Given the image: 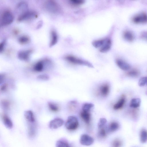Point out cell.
<instances>
[{"label":"cell","instance_id":"cell-23","mask_svg":"<svg viewBox=\"0 0 147 147\" xmlns=\"http://www.w3.org/2000/svg\"><path fill=\"white\" fill-rule=\"evenodd\" d=\"M56 146L57 147H69L70 146L66 140L62 139L57 142Z\"/></svg>","mask_w":147,"mask_h":147},{"label":"cell","instance_id":"cell-38","mask_svg":"<svg viewBox=\"0 0 147 147\" xmlns=\"http://www.w3.org/2000/svg\"><path fill=\"white\" fill-rule=\"evenodd\" d=\"M76 4H80L84 2V0H71Z\"/></svg>","mask_w":147,"mask_h":147},{"label":"cell","instance_id":"cell-19","mask_svg":"<svg viewBox=\"0 0 147 147\" xmlns=\"http://www.w3.org/2000/svg\"><path fill=\"white\" fill-rule=\"evenodd\" d=\"M24 117L30 123H34L35 121L33 113L31 110L25 111L24 113Z\"/></svg>","mask_w":147,"mask_h":147},{"label":"cell","instance_id":"cell-9","mask_svg":"<svg viewBox=\"0 0 147 147\" xmlns=\"http://www.w3.org/2000/svg\"><path fill=\"white\" fill-rule=\"evenodd\" d=\"M110 90L109 85L107 83L102 84L99 87L98 92L100 96L102 97H105L109 94Z\"/></svg>","mask_w":147,"mask_h":147},{"label":"cell","instance_id":"cell-14","mask_svg":"<svg viewBox=\"0 0 147 147\" xmlns=\"http://www.w3.org/2000/svg\"><path fill=\"white\" fill-rule=\"evenodd\" d=\"M119 123L116 121H112L111 122L107 127L108 132L112 133L117 131L119 128Z\"/></svg>","mask_w":147,"mask_h":147},{"label":"cell","instance_id":"cell-4","mask_svg":"<svg viewBox=\"0 0 147 147\" xmlns=\"http://www.w3.org/2000/svg\"><path fill=\"white\" fill-rule=\"evenodd\" d=\"M79 125L77 118L74 116H69L65 123V126L69 130H74L76 129Z\"/></svg>","mask_w":147,"mask_h":147},{"label":"cell","instance_id":"cell-1","mask_svg":"<svg viewBox=\"0 0 147 147\" xmlns=\"http://www.w3.org/2000/svg\"><path fill=\"white\" fill-rule=\"evenodd\" d=\"M93 46L96 48L99 49L102 53H105L110 49L111 46V41L109 38H105L94 41L92 42Z\"/></svg>","mask_w":147,"mask_h":147},{"label":"cell","instance_id":"cell-27","mask_svg":"<svg viewBox=\"0 0 147 147\" xmlns=\"http://www.w3.org/2000/svg\"><path fill=\"white\" fill-rule=\"evenodd\" d=\"M18 41L21 44H25L29 42L30 39L27 36H22L19 38Z\"/></svg>","mask_w":147,"mask_h":147},{"label":"cell","instance_id":"cell-35","mask_svg":"<svg viewBox=\"0 0 147 147\" xmlns=\"http://www.w3.org/2000/svg\"><path fill=\"white\" fill-rule=\"evenodd\" d=\"M6 43V40H4L1 42L0 44V53H1L4 50Z\"/></svg>","mask_w":147,"mask_h":147},{"label":"cell","instance_id":"cell-12","mask_svg":"<svg viewBox=\"0 0 147 147\" xmlns=\"http://www.w3.org/2000/svg\"><path fill=\"white\" fill-rule=\"evenodd\" d=\"M45 5L48 9L52 12H55L57 9L58 7L54 0H48Z\"/></svg>","mask_w":147,"mask_h":147},{"label":"cell","instance_id":"cell-33","mask_svg":"<svg viewBox=\"0 0 147 147\" xmlns=\"http://www.w3.org/2000/svg\"><path fill=\"white\" fill-rule=\"evenodd\" d=\"M37 79L47 81L49 79V76L46 74H42L38 75L37 77Z\"/></svg>","mask_w":147,"mask_h":147},{"label":"cell","instance_id":"cell-36","mask_svg":"<svg viewBox=\"0 0 147 147\" xmlns=\"http://www.w3.org/2000/svg\"><path fill=\"white\" fill-rule=\"evenodd\" d=\"M8 87V85L6 83L2 84L0 87V91L3 92H5L7 90Z\"/></svg>","mask_w":147,"mask_h":147},{"label":"cell","instance_id":"cell-18","mask_svg":"<svg viewBox=\"0 0 147 147\" xmlns=\"http://www.w3.org/2000/svg\"><path fill=\"white\" fill-rule=\"evenodd\" d=\"M125 101V97L122 95L118 101L113 105V108L115 110H118L121 109L124 105Z\"/></svg>","mask_w":147,"mask_h":147},{"label":"cell","instance_id":"cell-26","mask_svg":"<svg viewBox=\"0 0 147 147\" xmlns=\"http://www.w3.org/2000/svg\"><path fill=\"white\" fill-rule=\"evenodd\" d=\"M126 74L131 77H137L139 76L140 72L137 70L135 69L129 70L126 73Z\"/></svg>","mask_w":147,"mask_h":147},{"label":"cell","instance_id":"cell-13","mask_svg":"<svg viewBox=\"0 0 147 147\" xmlns=\"http://www.w3.org/2000/svg\"><path fill=\"white\" fill-rule=\"evenodd\" d=\"M51 40L49 46L51 47L57 43L58 41V36L57 32L54 30H52L51 32Z\"/></svg>","mask_w":147,"mask_h":147},{"label":"cell","instance_id":"cell-30","mask_svg":"<svg viewBox=\"0 0 147 147\" xmlns=\"http://www.w3.org/2000/svg\"><path fill=\"white\" fill-rule=\"evenodd\" d=\"M107 122V120L105 118H100L98 123V128L100 129L104 127Z\"/></svg>","mask_w":147,"mask_h":147},{"label":"cell","instance_id":"cell-16","mask_svg":"<svg viewBox=\"0 0 147 147\" xmlns=\"http://www.w3.org/2000/svg\"><path fill=\"white\" fill-rule=\"evenodd\" d=\"M81 117L85 123L87 125H89L91 120V114L90 112L82 111L80 113Z\"/></svg>","mask_w":147,"mask_h":147},{"label":"cell","instance_id":"cell-34","mask_svg":"<svg viewBox=\"0 0 147 147\" xmlns=\"http://www.w3.org/2000/svg\"><path fill=\"white\" fill-rule=\"evenodd\" d=\"M122 145V142L119 139H117L113 140L112 142L113 146L115 147H120Z\"/></svg>","mask_w":147,"mask_h":147},{"label":"cell","instance_id":"cell-28","mask_svg":"<svg viewBox=\"0 0 147 147\" xmlns=\"http://www.w3.org/2000/svg\"><path fill=\"white\" fill-rule=\"evenodd\" d=\"M1 105L2 109L5 110L8 109L9 107L10 103L9 101L6 100H2L1 101Z\"/></svg>","mask_w":147,"mask_h":147},{"label":"cell","instance_id":"cell-3","mask_svg":"<svg viewBox=\"0 0 147 147\" xmlns=\"http://www.w3.org/2000/svg\"><path fill=\"white\" fill-rule=\"evenodd\" d=\"M14 17L10 11H6L3 13L0 21L1 26H4L11 24L13 21Z\"/></svg>","mask_w":147,"mask_h":147},{"label":"cell","instance_id":"cell-7","mask_svg":"<svg viewBox=\"0 0 147 147\" xmlns=\"http://www.w3.org/2000/svg\"><path fill=\"white\" fill-rule=\"evenodd\" d=\"M94 142V139L88 134H84L80 136V142L82 145L86 146H90Z\"/></svg>","mask_w":147,"mask_h":147},{"label":"cell","instance_id":"cell-22","mask_svg":"<svg viewBox=\"0 0 147 147\" xmlns=\"http://www.w3.org/2000/svg\"><path fill=\"white\" fill-rule=\"evenodd\" d=\"M140 140L142 143L147 142V131L144 129H142L140 132Z\"/></svg>","mask_w":147,"mask_h":147},{"label":"cell","instance_id":"cell-6","mask_svg":"<svg viewBox=\"0 0 147 147\" xmlns=\"http://www.w3.org/2000/svg\"><path fill=\"white\" fill-rule=\"evenodd\" d=\"M32 52V51L31 49L20 51L18 53V58L21 61H27L29 60Z\"/></svg>","mask_w":147,"mask_h":147},{"label":"cell","instance_id":"cell-29","mask_svg":"<svg viewBox=\"0 0 147 147\" xmlns=\"http://www.w3.org/2000/svg\"><path fill=\"white\" fill-rule=\"evenodd\" d=\"M48 105L50 109L52 111L56 112L59 110L58 106L54 103L49 102L48 103Z\"/></svg>","mask_w":147,"mask_h":147},{"label":"cell","instance_id":"cell-20","mask_svg":"<svg viewBox=\"0 0 147 147\" xmlns=\"http://www.w3.org/2000/svg\"><path fill=\"white\" fill-rule=\"evenodd\" d=\"M123 38L127 41L131 42L133 41L134 38L133 33L129 31H126L123 33Z\"/></svg>","mask_w":147,"mask_h":147},{"label":"cell","instance_id":"cell-37","mask_svg":"<svg viewBox=\"0 0 147 147\" xmlns=\"http://www.w3.org/2000/svg\"><path fill=\"white\" fill-rule=\"evenodd\" d=\"M141 37L144 40L147 41V32H143L141 35Z\"/></svg>","mask_w":147,"mask_h":147},{"label":"cell","instance_id":"cell-8","mask_svg":"<svg viewBox=\"0 0 147 147\" xmlns=\"http://www.w3.org/2000/svg\"><path fill=\"white\" fill-rule=\"evenodd\" d=\"M133 22L136 24H143L147 22V14L141 13L136 15L132 18Z\"/></svg>","mask_w":147,"mask_h":147},{"label":"cell","instance_id":"cell-17","mask_svg":"<svg viewBox=\"0 0 147 147\" xmlns=\"http://www.w3.org/2000/svg\"><path fill=\"white\" fill-rule=\"evenodd\" d=\"M45 60H41L37 62L33 67L34 70L36 72H39L43 71L45 66Z\"/></svg>","mask_w":147,"mask_h":147},{"label":"cell","instance_id":"cell-25","mask_svg":"<svg viewBox=\"0 0 147 147\" xmlns=\"http://www.w3.org/2000/svg\"><path fill=\"white\" fill-rule=\"evenodd\" d=\"M107 129H106L105 127L98 129L97 133L98 137L100 139L105 138L107 135Z\"/></svg>","mask_w":147,"mask_h":147},{"label":"cell","instance_id":"cell-10","mask_svg":"<svg viewBox=\"0 0 147 147\" xmlns=\"http://www.w3.org/2000/svg\"><path fill=\"white\" fill-rule=\"evenodd\" d=\"M64 122L62 119L59 118H56L50 122L49 127L51 129H56L62 126Z\"/></svg>","mask_w":147,"mask_h":147},{"label":"cell","instance_id":"cell-39","mask_svg":"<svg viewBox=\"0 0 147 147\" xmlns=\"http://www.w3.org/2000/svg\"><path fill=\"white\" fill-rule=\"evenodd\" d=\"M42 23L41 22L39 23V24H38L37 27V28H40L41 26L42 25Z\"/></svg>","mask_w":147,"mask_h":147},{"label":"cell","instance_id":"cell-21","mask_svg":"<svg viewBox=\"0 0 147 147\" xmlns=\"http://www.w3.org/2000/svg\"><path fill=\"white\" fill-rule=\"evenodd\" d=\"M141 102V101L140 98H133L130 101L129 106L131 108H136L140 106Z\"/></svg>","mask_w":147,"mask_h":147},{"label":"cell","instance_id":"cell-15","mask_svg":"<svg viewBox=\"0 0 147 147\" xmlns=\"http://www.w3.org/2000/svg\"><path fill=\"white\" fill-rule=\"evenodd\" d=\"M2 117L5 127L8 129L12 128L13 126V123L9 117L5 114H3Z\"/></svg>","mask_w":147,"mask_h":147},{"label":"cell","instance_id":"cell-31","mask_svg":"<svg viewBox=\"0 0 147 147\" xmlns=\"http://www.w3.org/2000/svg\"><path fill=\"white\" fill-rule=\"evenodd\" d=\"M36 132L34 126L30 125L28 129V135L30 137H33Z\"/></svg>","mask_w":147,"mask_h":147},{"label":"cell","instance_id":"cell-11","mask_svg":"<svg viewBox=\"0 0 147 147\" xmlns=\"http://www.w3.org/2000/svg\"><path fill=\"white\" fill-rule=\"evenodd\" d=\"M116 63L118 67L123 70H129L131 67L128 63L121 59H117L116 60Z\"/></svg>","mask_w":147,"mask_h":147},{"label":"cell","instance_id":"cell-5","mask_svg":"<svg viewBox=\"0 0 147 147\" xmlns=\"http://www.w3.org/2000/svg\"><path fill=\"white\" fill-rule=\"evenodd\" d=\"M37 15L36 13L33 11H26L21 14L18 18L19 22L32 19L37 18Z\"/></svg>","mask_w":147,"mask_h":147},{"label":"cell","instance_id":"cell-24","mask_svg":"<svg viewBox=\"0 0 147 147\" xmlns=\"http://www.w3.org/2000/svg\"><path fill=\"white\" fill-rule=\"evenodd\" d=\"M94 107V105L92 103H85L82 105V111H84L90 112Z\"/></svg>","mask_w":147,"mask_h":147},{"label":"cell","instance_id":"cell-32","mask_svg":"<svg viewBox=\"0 0 147 147\" xmlns=\"http://www.w3.org/2000/svg\"><path fill=\"white\" fill-rule=\"evenodd\" d=\"M138 84L140 86H147V77H144L141 78L139 80Z\"/></svg>","mask_w":147,"mask_h":147},{"label":"cell","instance_id":"cell-2","mask_svg":"<svg viewBox=\"0 0 147 147\" xmlns=\"http://www.w3.org/2000/svg\"><path fill=\"white\" fill-rule=\"evenodd\" d=\"M64 59L69 63L73 64L84 65L90 67H93L92 65L89 62L72 55H67L65 57Z\"/></svg>","mask_w":147,"mask_h":147}]
</instances>
